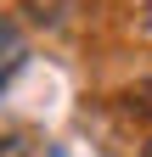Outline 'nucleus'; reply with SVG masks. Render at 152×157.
<instances>
[{
  "label": "nucleus",
  "mask_w": 152,
  "mask_h": 157,
  "mask_svg": "<svg viewBox=\"0 0 152 157\" xmlns=\"http://www.w3.org/2000/svg\"><path fill=\"white\" fill-rule=\"evenodd\" d=\"M28 62V39H23V28L11 23L6 11H0V90L17 78V67Z\"/></svg>",
  "instance_id": "f257e3e1"
},
{
  "label": "nucleus",
  "mask_w": 152,
  "mask_h": 157,
  "mask_svg": "<svg viewBox=\"0 0 152 157\" xmlns=\"http://www.w3.org/2000/svg\"><path fill=\"white\" fill-rule=\"evenodd\" d=\"M146 28H152V0H146Z\"/></svg>",
  "instance_id": "f03ea898"
},
{
  "label": "nucleus",
  "mask_w": 152,
  "mask_h": 157,
  "mask_svg": "<svg viewBox=\"0 0 152 157\" xmlns=\"http://www.w3.org/2000/svg\"><path fill=\"white\" fill-rule=\"evenodd\" d=\"M141 157H152V140H146V146H141Z\"/></svg>",
  "instance_id": "7ed1b4c3"
}]
</instances>
